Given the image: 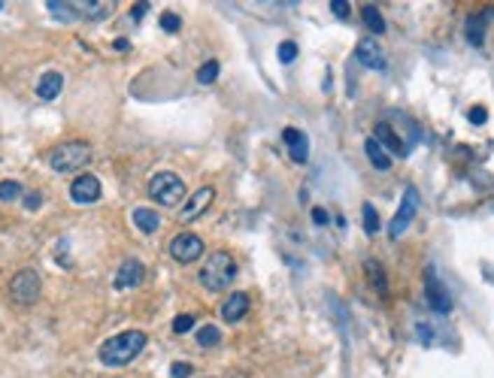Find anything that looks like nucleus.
<instances>
[{
  "mask_svg": "<svg viewBox=\"0 0 494 378\" xmlns=\"http://www.w3.org/2000/svg\"><path fill=\"white\" fill-rule=\"evenodd\" d=\"M146 348V333L143 330H125V333H118L113 339H106L104 345H100V363L104 366H127L131 361L140 357V351Z\"/></svg>",
  "mask_w": 494,
  "mask_h": 378,
  "instance_id": "nucleus-1",
  "label": "nucleus"
},
{
  "mask_svg": "<svg viewBox=\"0 0 494 378\" xmlns=\"http://www.w3.org/2000/svg\"><path fill=\"white\" fill-rule=\"evenodd\" d=\"M237 279V261L227 252H213L200 270V284L206 291H227Z\"/></svg>",
  "mask_w": 494,
  "mask_h": 378,
  "instance_id": "nucleus-2",
  "label": "nucleus"
},
{
  "mask_svg": "<svg viewBox=\"0 0 494 378\" xmlns=\"http://www.w3.org/2000/svg\"><path fill=\"white\" fill-rule=\"evenodd\" d=\"M91 161V145L88 143H64L49 154V163L55 173H76Z\"/></svg>",
  "mask_w": 494,
  "mask_h": 378,
  "instance_id": "nucleus-3",
  "label": "nucleus"
},
{
  "mask_svg": "<svg viewBox=\"0 0 494 378\" xmlns=\"http://www.w3.org/2000/svg\"><path fill=\"white\" fill-rule=\"evenodd\" d=\"M149 197L155 203H161V206H176L185 197V182L176 173H155L149 182Z\"/></svg>",
  "mask_w": 494,
  "mask_h": 378,
  "instance_id": "nucleus-4",
  "label": "nucleus"
},
{
  "mask_svg": "<svg viewBox=\"0 0 494 378\" xmlns=\"http://www.w3.org/2000/svg\"><path fill=\"white\" fill-rule=\"evenodd\" d=\"M49 13L61 15V18H104L109 15V6L104 0H82V3H58V0H49Z\"/></svg>",
  "mask_w": 494,
  "mask_h": 378,
  "instance_id": "nucleus-5",
  "label": "nucleus"
},
{
  "mask_svg": "<svg viewBox=\"0 0 494 378\" xmlns=\"http://www.w3.org/2000/svg\"><path fill=\"white\" fill-rule=\"evenodd\" d=\"M9 297H13L18 306H31V303L40 300V275H36V270L15 272L13 282H9Z\"/></svg>",
  "mask_w": 494,
  "mask_h": 378,
  "instance_id": "nucleus-6",
  "label": "nucleus"
},
{
  "mask_svg": "<svg viewBox=\"0 0 494 378\" xmlns=\"http://www.w3.org/2000/svg\"><path fill=\"white\" fill-rule=\"evenodd\" d=\"M416 212H418V191L409 185L404 191V200H400V209H397V215L391 218V227H388V236L391 239H400L407 233V227L413 224V218H416Z\"/></svg>",
  "mask_w": 494,
  "mask_h": 378,
  "instance_id": "nucleus-7",
  "label": "nucleus"
},
{
  "mask_svg": "<svg viewBox=\"0 0 494 378\" xmlns=\"http://www.w3.org/2000/svg\"><path fill=\"white\" fill-rule=\"evenodd\" d=\"M170 254L176 263H195L197 257H204V239L197 233H176L170 239Z\"/></svg>",
  "mask_w": 494,
  "mask_h": 378,
  "instance_id": "nucleus-8",
  "label": "nucleus"
},
{
  "mask_svg": "<svg viewBox=\"0 0 494 378\" xmlns=\"http://www.w3.org/2000/svg\"><path fill=\"white\" fill-rule=\"evenodd\" d=\"M425 291H428V303H431L434 312H440V315L452 312V297H449V291L443 288V282L437 279L434 270H425Z\"/></svg>",
  "mask_w": 494,
  "mask_h": 378,
  "instance_id": "nucleus-9",
  "label": "nucleus"
},
{
  "mask_svg": "<svg viewBox=\"0 0 494 378\" xmlns=\"http://www.w3.org/2000/svg\"><path fill=\"white\" fill-rule=\"evenodd\" d=\"M70 197H73V203H79V206L97 203L100 200V182H97V176H91V173H82V176H76V179H73V185H70Z\"/></svg>",
  "mask_w": 494,
  "mask_h": 378,
  "instance_id": "nucleus-10",
  "label": "nucleus"
},
{
  "mask_svg": "<svg viewBox=\"0 0 494 378\" xmlns=\"http://www.w3.org/2000/svg\"><path fill=\"white\" fill-rule=\"evenodd\" d=\"M373 140H376L386 152L397 154V158H407V154H409V145H407L404 140H400V136L395 133V127L386 124V122H379V124H376V133H373Z\"/></svg>",
  "mask_w": 494,
  "mask_h": 378,
  "instance_id": "nucleus-11",
  "label": "nucleus"
},
{
  "mask_svg": "<svg viewBox=\"0 0 494 378\" xmlns=\"http://www.w3.org/2000/svg\"><path fill=\"white\" fill-rule=\"evenodd\" d=\"M143 275H146L143 263L131 257V261H125L122 266H118V272H115V288H118V291L140 288V284H143Z\"/></svg>",
  "mask_w": 494,
  "mask_h": 378,
  "instance_id": "nucleus-12",
  "label": "nucleus"
},
{
  "mask_svg": "<svg viewBox=\"0 0 494 378\" xmlns=\"http://www.w3.org/2000/svg\"><path fill=\"white\" fill-rule=\"evenodd\" d=\"M355 58H358L367 70H386V54H382L379 43L370 40V36L358 43V49H355Z\"/></svg>",
  "mask_w": 494,
  "mask_h": 378,
  "instance_id": "nucleus-13",
  "label": "nucleus"
},
{
  "mask_svg": "<svg viewBox=\"0 0 494 378\" xmlns=\"http://www.w3.org/2000/svg\"><path fill=\"white\" fill-rule=\"evenodd\" d=\"M282 140H285V145H288L291 161H295V163H306V158H309V140H306V133H300L297 127H285V131H282Z\"/></svg>",
  "mask_w": 494,
  "mask_h": 378,
  "instance_id": "nucleus-14",
  "label": "nucleus"
},
{
  "mask_svg": "<svg viewBox=\"0 0 494 378\" xmlns=\"http://www.w3.org/2000/svg\"><path fill=\"white\" fill-rule=\"evenodd\" d=\"M216 200V191L213 188H200V191H195L191 194V200L182 206V212H179V218L182 221H195L200 212H206L209 209V203Z\"/></svg>",
  "mask_w": 494,
  "mask_h": 378,
  "instance_id": "nucleus-15",
  "label": "nucleus"
},
{
  "mask_svg": "<svg viewBox=\"0 0 494 378\" xmlns=\"http://www.w3.org/2000/svg\"><path fill=\"white\" fill-rule=\"evenodd\" d=\"M246 312H249V293L234 291L231 297L225 300V306H222V318L227 321V324H237V321L246 318Z\"/></svg>",
  "mask_w": 494,
  "mask_h": 378,
  "instance_id": "nucleus-16",
  "label": "nucleus"
},
{
  "mask_svg": "<svg viewBox=\"0 0 494 378\" xmlns=\"http://www.w3.org/2000/svg\"><path fill=\"white\" fill-rule=\"evenodd\" d=\"M488 18H494V6L486 9V13H477V15L467 18V40H470V45H482V43H486V24H488Z\"/></svg>",
  "mask_w": 494,
  "mask_h": 378,
  "instance_id": "nucleus-17",
  "label": "nucleus"
},
{
  "mask_svg": "<svg viewBox=\"0 0 494 378\" xmlns=\"http://www.w3.org/2000/svg\"><path fill=\"white\" fill-rule=\"evenodd\" d=\"M61 88H64L61 73H45V76L36 82V97H40V100H55L61 94Z\"/></svg>",
  "mask_w": 494,
  "mask_h": 378,
  "instance_id": "nucleus-18",
  "label": "nucleus"
},
{
  "mask_svg": "<svg viewBox=\"0 0 494 378\" xmlns=\"http://www.w3.org/2000/svg\"><path fill=\"white\" fill-rule=\"evenodd\" d=\"M364 152H367V158H370V163H373L376 170H388V167H391V154L382 149V145L373 140V136H370L367 143H364Z\"/></svg>",
  "mask_w": 494,
  "mask_h": 378,
  "instance_id": "nucleus-19",
  "label": "nucleus"
},
{
  "mask_svg": "<svg viewBox=\"0 0 494 378\" xmlns=\"http://www.w3.org/2000/svg\"><path fill=\"white\" fill-rule=\"evenodd\" d=\"M134 224H136V230H143V233H155V230L161 227V218L155 209H134Z\"/></svg>",
  "mask_w": 494,
  "mask_h": 378,
  "instance_id": "nucleus-20",
  "label": "nucleus"
},
{
  "mask_svg": "<svg viewBox=\"0 0 494 378\" xmlns=\"http://www.w3.org/2000/svg\"><path fill=\"white\" fill-rule=\"evenodd\" d=\"M361 18H364V24H367V31H373V34H382L386 31V18H382V13L373 3H367V6H361Z\"/></svg>",
  "mask_w": 494,
  "mask_h": 378,
  "instance_id": "nucleus-21",
  "label": "nucleus"
},
{
  "mask_svg": "<svg viewBox=\"0 0 494 378\" xmlns=\"http://www.w3.org/2000/svg\"><path fill=\"white\" fill-rule=\"evenodd\" d=\"M222 342V333H218V327L213 324H206V327H200L197 330V345H204V348H213Z\"/></svg>",
  "mask_w": 494,
  "mask_h": 378,
  "instance_id": "nucleus-22",
  "label": "nucleus"
},
{
  "mask_svg": "<svg viewBox=\"0 0 494 378\" xmlns=\"http://www.w3.org/2000/svg\"><path fill=\"white\" fill-rule=\"evenodd\" d=\"M364 266H367V272H370V284H373V288H376L379 293H386L388 284H386V275H382V266H379L376 261H367Z\"/></svg>",
  "mask_w": 494,
  "mask_h": 378,
  "instance_id": "nucleus-23",
  "label": "nucleus"
},
{
  "mask_svg": "<svg viewBox=\"0 0 494 378\" xmlns=\"http://www.w3.org/2000/svg\"><path fill=\"white\" fill-rule=\"evenodd\" d=\"M216 79H218V61H206L204 67L197 70V82L200 85H213Z\"/></svg>",
  "mask_w": 494,
  "mask_h": 378,
  "instance_id": "nucleus-24",
  "label": "nucleus"
},
{
  "mask_svg": "<svg viewBox=\"0 0 494 378\" xmlns=\"http://www.w3.org/2000/svg\"><path fill=\"white\" fill-rule=\"evenodd\" d=\"M361 215H364V230H367V233H379V215H376V209H373L370 203H364V206H361Z\"/></svg>",
  "mask_w": 494,
  "mask_h": 378,
  "instance_id": "nucleus-25",
  "label": "nucleus"
},
{
  "mask_svg": "<svg viewBox=\"0 0 494 378\" xmlns=\"http://www.w3.org/2000/svg\"><path fill=\"white\" fill-rule=\"evenodd\" d=\"M18 197H22V185H18V182H13V179L0 182V200H3V203H13V200H18Z\"/></svg>",
  "mask_w": 494,
  "mask_h": 378,
  "instance_id": "nucleus-26",
  "label": "nucleus"
},
{
  "mask_svg": "<svg viewBox=\"0 0 494 378\" xmlns=\"http://www.w3.org/2000/svg\"><path fill=\"white\" fill-rule=\"evenodd\" d=\"M161 27H164V31H167V34H176L179 27H182L179 15H176V13H164V15H161Z\"/></svg>",
  "mask_w": 494,
  "mask_h": 378,
  "instance_id": "nucleus-27",
  "label": "nucleus"
},
{
  "mask_svg": "<svg viewBox=\"0 0 494 378\" xmlns=\"http://www.w3.org/2000/svg\"><path fill=\"white\" fill-rule=\"evenodd\" d=\"M188 330H195V318L191 315H179L176 321H173V333H188Z\"/></svg>",
  "mask_w": 494,
  "mask_h": 378,
  "instance_id": "nucleus-28",
  "label": "nucleus"
},
{
  "mask_svg": "<svg viewBox=\"0 0 494 378\" xmlns=\"http://www.w3.org/2000/svg\"><path fill=\"white\" fill-rule=\"evenodd\" d=\"M297 58V43H282L279 45V61L282 64H291Z\"/></svg>",
  "mask_w": 494,
  "mask_h": 378,
  "instance_id": "nucleus-29",
  "label": "nucleus"
},
{
  "mask_svg": "<svg viewBox=\"0 0 494 378\" xmlns=\"http://www.w3.org/2000/svg\"><path fill=\"white\" fill-rule=\"evenodd\" d=\"M467 118H470V124H486V122H488L486 106H473L470 112H467Z\"/></svg>",
  "mask_w": 494,
  "mask_h": 378,
  "instance_id": "nucleus-30",
  "label": "nucleus"
},
{
  "mask_svg": "<svg viewBox=\"0 0 494 378\" xmlns=\"http://www.w3.org/2000/svg\"><path fill=\"white\" fill-rule=\"evenodd\" d=\"M43 206V194L40 191H31V194H27V197H24V209H40Z\"/></svg>",
  "mask_w": 494,
  "mask_h": 378,
  "instance_id": "nucleus-31",
  "label": "nucleus"
},
{
  "mask_svg": "<svg viewBox=\"0 0 494 378\" xmlns=\"http://www.w3.org/2000/svg\"><path fill=\"white\" fill-rule=\"evenodd\" d=\"M170 375H173V378H188V375H191V363H182V361H179V363H173Z\"/></svg>",
  "mask_w": 494,
  "mask_h": 378,
  "instance_id": "nucleus-32",
  "label": "nucleus"
},
{
  "mask_svg": "<svg viewBox=\"0 0 494 378\" xmlns=\"http://www.w3.org/2000/svg\"><path fill=\"white\" fill-rule=\"evenodd\" d=\"M331 9H334L337 18H346V15H349V3H346V0H331Z\"/></svg>",
  "mask_w": 494,
  "mask_h": 378,
  "instance_id": "nucleus-33",
  "label": "nucleus"
},
{
  "mask_svg": "<svg viewBox=\"0 0 494 378\" xmlns=\"http://www.w3.org/2000/svg\"><path fill=\"white\" fill-rule=\"evenodd\" d=\"M149 13V3H134V9H131V18H136V22H140V18Z\"/></svg>",
  "mask_w": 494,
  "mask_h": 378,
  "instance_id": "nucleus-34",
  "label": "nucleus"
},
{
  "mask_svg": "<svg viewBox=\"0 0 494 378\" xmlns=\"http://www.w3.org/2000/svg\"><path fill=\"white\" fill-rule=\"evenodd\" d=\"M313 221H316V224H327V212L325 209H313Z\"/></svg>",
  "mask_w": 494,
  "mask_h": 378,
  "instance_id": "nucleus-35",
  "label": "nucleus"
},
{
  "mask_svg": "<svg viewBox=\"0 0 494 378\" xmlns=\"http://www.w3.org/2000/svg\"><path fill=\"white\" fill-rule=\"evenodd\" d=\"M3 6H6V3H3V0H0V9H3Z\"/></svg>",
  "mask_w": 494,
  "mask_h": 378,
  "instance_id": "nucleus-36",
  "label": "nucleus"
}]
</instances>
